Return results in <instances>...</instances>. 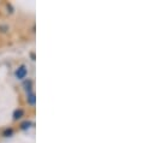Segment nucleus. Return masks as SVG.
Masks as SVG:
<instances>
[{
	"instance_id": "obj_1",
	"label": "nucleus",
	"mask_w": 155,
	"mask_h": 143,
	"mask_svg": "<svg viewBox=\"0 0 155 143\" xmlns=\"http://www.w3.org/2000/svg\"><path fill=\"white\" fill-rule=\"evenodd\" d=\"M27 75H28V69H27L25 65L18 66V68L16 69V71H15V76H16L17 79H24V78L27 77Z\"/></svg>"
},
{
	"instance_id": "obj_2",
	"label": "nucleus",
	"mask_w": 155,
	"mask_h": 143,
	"mask_svg": "<svg viewBox=\"0 0 155 143\" xmlns=\"http://www.w3.org/2000/svg\"><path fill=\"white\" fill-rule=\"evenodd\" d=\"M24 114H25L24 109H22V108H17V109H15V111H13V114H12V119H13L15 121H17V120L22 119V118L24 117Z\"/></svg>"
},
{
	"instance_id": "obj_3",
	"label": "nucleus",
	"mask_w": 155,
	"mask_h": 143,
	"mask_svg": "<svg viewBox=\"0 0 155 143\" xmlns=\"http://www.w3.org/2000/svg\"><path fill=\"white\" fill-rule=\"evenodd\" d=\"M27 102H28V105H30V106H34V105L36 104V96H35V93H34V91L27 94Z\"/></svg>"
},
{
	"instance_id": "obj_4",
	"label": "nucleus",
	"mask_w": 155,
	"mask_h": 143,
	"mask_svg": "<svg viewBox=\"0 0 155 143\" xmlns=\"http://www.w3.org/2000/svg\"><path fill=\"white\" fill-rule=\"evenodd\" d=\"M23 85H24V90L27 91V94L33 91V81H31V79H27V81H24Z\"/></svg>"
},
{
	"instance_id": "obj_5",
	"label": "nucleus",
	"mask_w": 155,
	"mask_h": 143,
	"mask_svg": "<svg viewBox=\"0 0 155 143\" xmlns=\"http://www.w3.org/2000/svg\"><path fill=\"white\" fill-rule=\"evenodd\" d=\"M33 125H34V124H33L31 120H24L23 123H21L19 128H21V130H28V129H30Z\"/></svg>"
},
{
	"instance_id": "obj_6",
	"label": "nucleus",
	"mask_w": 155,
	"mask_h": 143,
	"mask_svg": "<svg viewBox=\"0 0 155 143\" xmlns=\"http://www.w3.org/2000/svg\"><path fill=\"white\" fill-rule=\"evenodd\" d=\"M15 134V130L12 128H6L4 131H2V136L4 137H12Z\"/></svg>"
},
{
	"instance_id": "obj_7",
	"label": "nucleus",
	"mask_w": 155,
	"mask_h": 143,
	"mask_svg": "<svg viewBox=\"0 0 155 143\" xmlns=\"http://www.w3.org/2000/svg\"><path fill=\"white\" fill-rule=\"evenodd\" d=\"M7 30H8V25H4V24L0 25V32L1 33H6Z\"/></svg>"
},
{
	"instance_id": "obj_8",
	"label": "nucleus",
	"mask_w": 155,
	"mask_h": 143,
	"mask_svg": "<svg viewBox=\"0 0 155 143\" xmlns=\"http://www.w3.org/2000/svg\"><path fill=\"white\" fill-rule=\"evenodd\" d=\"M30 57H31V60H35V53H30Z\"/></svg>"
}]
</instances>
